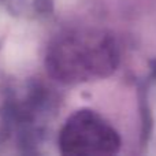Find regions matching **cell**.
<instances>
[{
	"label": "cell",
	"instance_id": "6da1fadb",
	"mask_svg": "<svg viewBox=\"0 0 156 156\" xmlns=\"http://www.w3.org/2000/svg\"><path fill=\"white\" fill-rule=\"evenodd\" d=\"M119 63L115 38L105 30L80 26L63 30L51 40L45 54L49 77L80 85L110 77Z\"/></svg>",
	"mask_w": 156,
	"mask_h": 156
},
{
	"label": "cell",
	"instance_id": "7a4b0ae2",
	"mask_svg": "<svg viewBox=\"0 0 156 156\" xmlns=\"http://www.w3.org/2000/svg\"><path fill=\"white\" fill-rule=\"evenodd\" d=\"M59 149L65 155L105 156L121 148V136L99 112L81 108L65 121L58 138Z\"/></svg>",
	"mask_w": 156,
	"mask_h": 156
}]
</instances>
